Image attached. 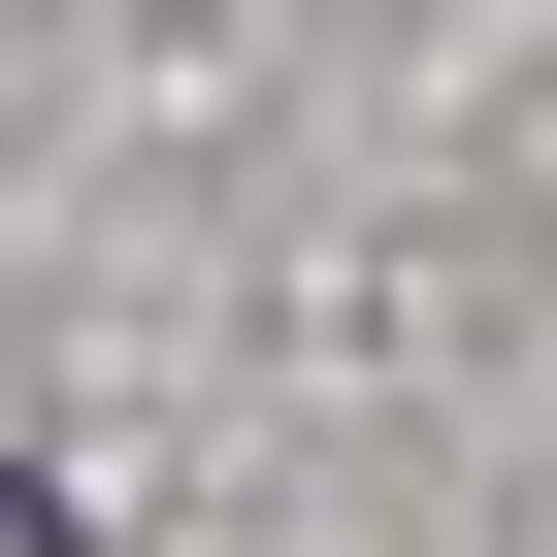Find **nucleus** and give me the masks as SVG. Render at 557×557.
I'll return each mask as SVG.
<instances>
[{
  "label": "nucleus",
  "instance_id": "obj_1",
  "mask_svg": "<svg viewBox=\"0 0 557 557\" xmlns=\"http://www.w3.org/2000/svg\"><path fill=\"white\" fill-rule=\"evenodd\" d=\"M0 557H66V524H34V492H0Z\"/></svg>",
  "mask_w": 557,
  "mask_h": 557
}]
</instances>
